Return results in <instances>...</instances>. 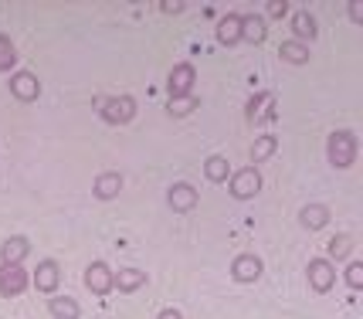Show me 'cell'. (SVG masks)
Returning <instances> with one entry per match:
<instances>
[{
    "instance_id": "cell-24",
    "label": "cell",
    "mask_w": 363,
    "mask_h": 319,
    "mask_svg": "<svg viewBox=\"0 0 363 319\" xmlns=\"http://www.w3.org/2000/svg\"><path fill=\"white\" fill-rule=\"evenodd\" d=\"M350 252H353V238H350V235H336V238L330 241V255L333 258H347Z\"/></svg>"
},
{
    "instance_id": "cell-31",
    "label": "cell",
    "mask_w": 363,
    "mask_h": 319,
    "mask_svg": "<svg viewBox=\"0 0 363 319\" xmlns=\"http://www.w3.org/2000/svg\"><path fill=\"white\" fill-rule=\"evenodd\" d=\"M157 319H180V313H177V309H163Z\"/></svg>"
},
{
    "instance_id": "cell-19",
    "label": "cell",
    "mask_w": 363,
    "mask_h": 319,
    "mask_svg": "<svg viewBox=\"0 0 363 319\" xmlns=\"http://www.w3.org/2000/svg\"><path fill=\"white\" fill-rule=\"evenodd\" d=\"M48 309H51V316L55 319H79V313H82L79 303H75V299H68V296H55Z\"/></svg>"
},
{
    "instance_id": "cell-2",
    "label": "cell",
    "mask_w": 363,
    "mask_h": 319,
    "mask_svg": "<svg viewBox=\"0 0 363 319\" xmlns=\"http://www.w3.org/2000/svg\"><path fill=\"white\" fill-rule=\"evenodd\" d=\"M99 112H102V119H106V123H112V126H123V123H129V119L136 116V99H133V96L102 99V102H99Z\"/></svg>"
},
{
    "instance_id": "cell-21",
    "label": "cell",
    "mask_w": 363,
    "mask_h": 319,
    "mask_svg": "<svg viewBox=\"0 0 363 319\" xmlns=\"http://www.w3.org/2000/svg\"><path fill=\"white\" fill-rule=\"evenodd\" d=\"M204 174H207V180H214V184L228 180V160H224V157H211L204 163Z\"/></svg>"
},
{
    "instance_id": "cell-26",
    "label": "cell",
    "mask_w": 363,
    "mask_h": 319,
    "mask_svg": "<svg viewBox=\"0 0 363 319\" xmlns=\"http://www.w3.org/2000/svg\"><path fill=\"white\" fill-rule=\"evenodd\" d=\"M347 282H350V289H360L363 286V262H350Z\"/></svg>"
},
{
    "instance_id": "cell-22",
    "label": "cell",
    "mask_w": 363,
    "mask_h": 319,
    "mask_svg": "<svg viewBox=\"0 0 363 319\" xmlns=\"http://www.w3.org/2000/svg\"><path fill=\"white\" fill-rule=\"evenodd\" d=\"M275 136H258V140H255V146H252V160L255 163H258V160H269L272 153H275Z\"/></svg>"
},
{
    "instance_id": "cell-29",
    "label": "cell",
    "mask_w": 363,
    "mask_h": 319,
    "mask_svg": "<svg viewBox=\"0 0 363 319\" xmlns=\"http://www.w3.org/2000/svg\"><path fill=\"white\" fill-rule=\"evenodd\" d=\"M350 17H353V21H360V17H363V7H360V4H350Z\"/></svg>"
},
{
    "instance_id": "cell-13",
    "label": "cell",
    "mask_w": 363,
    "mask_h": 319,
    "mask_svg": "<svg viewBox=\"0 0 363 319\" xmlns=\"http://www.w3.org/2000/svg\"><path fill=\"white\" fill-rule=\"evenodd\" d=\"M302 228H309V231H319V228H326L330 224V211L323 208V204H306L299 214Z\"/></svg>"
},
{
    "instance_id": "cell-23",
    "label": "cell",
    "mask_w": 363,
    "mask_h": 319,
    "mask_svg": "<svg viewBox=\"0 0 363 319\" xmlns=\"http://www.w3.org/2000/svg\"><path fill=\"white\" fill-rule=\"evenodd\" d=\"M14 62H17V51H14V45H11V38L0 34V72H11Z\"/></svg>"
},
{
    "instance_id": "cell-9",
    "label": "cell",
    "mask_w": 363,
    "mask_h": 319,
    "mask_svg": "<svg viewBox=\"0 0 363 319\" xmlns=\"http://www.w3.org/2000/svg\"><path fill=\"white\" fill-rule=\"evenodd\" d=\"M11 92H14L21 102H34L38 92H41V82L34 79L31 72H17L14 79H11Z\"/></svg>"
},
{
    "instance_id": "cell-25",
    "label": "cell",
    "mask_w": 363,
    "mask_h": 319,
    "mask_svg": "<svg viewBox=\"0 0 363 319\" xmlns=\"http://www.w3.org/2000/svg\"><path fill=\"white\" fill-rule=\"evenodd\" d=\"M194 106H197V99L194 96L170 99V116H187V112H194Z\"/></svg>"
},
{
    "instance_id": "cell-20",
    "label": "cell",
    "mask_w": 363,
    "mask_h": 319,
    "mask_svg": "<svg viewBox=\"0 0 363 319\" xmlns=\"http://www.w3.org/2000/svg\"><path fill=\"white\" fill-rule=\"evenodd\" d=\"M279 55H282L289 65H306L309 62V48H306L302 41H285L282 48H279Z\"/></svg>"
},
{
    "instance_id": "cell-30",
    "label": "cell",
    "mask_w": 363,
    "mask_h": 319,
    "mask_svg": "<svg viewBox=\"0 0 363 319\" xmlns=\"http://www.w3.org/2000/svg\"><path fill=\"white\" fill-rule=\"evenodd\" d=\"M163 11H167V14H180V11H184V4H163Z\"/></svg>"
},
{
    "instance_id": "cell-15",
    "label": "cell",
    "mask_w": 363,
    "mask_h": 319,
    "mask_svg": "<svg viewBox=\"0 0 363 319\" xmlns=\"http://www.w3.org/2000/svg\"><path fill=\"white\" fill-rule=\"evenodd\" d=\"M28 252H31L28 238H7L4 245H0V258H4V265H17Z\"/></svg>"
},
{
    "instance_id": "cell-12",
    "label": "cell",
    "mask_w": 363,
    "mask_h": 319,
    "mask_svg": "<svg viewBox=\"0 0 363 319\" xmlns=\"http://www.w3.org/2000/svg\"><path fill=\"white\" fill-rule=\"evenodd\" d=\"M140 286H146L143 269H119V275H112V289H119V292H136Z\"/></svg>"
},
{
    "instance_id": "cell-17",
    "label": "cell",
    "mask_w": 363,
    "mask_h": 319,
    "mask_svg": "<svg viewBox=\"0 0 363 319\" xmlns=\"http://www.w3.org/2000/svg\"><path fill=\"white\" fill-rule=\"evenodd\" d=\"M265 34H269V28H265V21L262 17H241V38L245 41H252V45H258V41H265Z\"/></svg>"
},
{
    "instance_id": "cell-28",
    "label": "cell",
    "mask_w": 363,
    "mask_h": 319,
    "mask_svg": "<svg viewBox=\"0 0 363 319\" xmlns=\"http://www.w3.org/2000/svg\"><path fill=\"white\" fill-rule=\"evenodd\" d=\"M262 102H269V96H258V99H252V102H248V119H252V123H255V112H258V106H262Z\"/></svg>"
},
{
    "instance_id": "cell-1",
    "label": "cell",
    "mask_w": 363,
    "mask_h": 319,
    "mask_svg": "<svg viewBox=\"0 0 363 319\" xmlns=\"http://www.w3.org/2000/svg\"><path fill=\"white\" fill-rule=\"evenodd\" d=\"M326 153H330L333 167L347 170L350 163L357 160V136H353L350 129H336V133L330 136V143H326Z\"/></svg>"
},
{
    "instance_id": "cell-5",
    "label": "cell",
    "mask_w": 363,
    "mask_h": 319,
    "mask_svg": "<svg viewBox=\"0 0 363 319\" xmlns=\"http://www.w3.org/2000/svg\"><path fill=\"white\" fill-rule=\"evenodd\" d=\"M333 282H336V269H333L326 258H316V262H309V286L316 289V292H330Z\"/></svg>"
},
{
    "instance_id": "cell-10",
    "label": "cell",
    "mask_w": 363,
    "mask_h": 319,
    "mask_svg": "<svg viewBox=\"0 0 363 319\" xmlns=\"http://www.w3.org/2000/svg\"><path fill=\"white\" fill-rule=\"evenodd\" d=\"M58 279H62V269H58V262H41L38 272H34V286L41 289V292H55L58 289Z\"/></svg>"
},
{
    "instance_id": "cell-16",
    "label": "cell",
    "mask_w": 363,
    "mask_h": 319,
    "mask_svg": "<svg viewBox=\"0 0 363 319\" xmlns=\"http://www.w3.org/2000/svg\"><path fill=\"white\" fill-rule=\"evenodd\" d=\"M218 41H221V45H238V41H241V17L238 14L224 17L221 24H218Z\"/></svg>"
},
{
    "instance_id": "cell-18",
    "label": "cell",
    "mask_w": 363,
    "mask_h": 319,
    "mask_svg": "<svg viewBox=\"0 0 363 319\" xmlns=\"http://www.w3.org/2000/svg\"><path fill=\"white\" fill-rule=\"evenodd\" d=\"M292 31H296V38H299V41H313V38H316V17L313 14H306V11H299V14L292 17Z\"/></svg>"
},
{
    "instance_id": "cell-4",
    "label": "cell",
    "mask_w": 363,
    "mask_h": 319,
    "mask_svg": "<svg viewBox=\"0 0 363 319\" xmlns=\"http://www.w3.org/2000/svg\"><path fill=\"white\" fill-rule=\"evenodd\" d=\"M28 289V272L17 265H4L0 269V296H21Z\"/></svg>"
},
{
    "instance_id": "cell-27",
    "label": "cell",
    "mask_w": 363,
    "mask_h": 319,
    "mask_svg": "<svg viewBox=\"0 0 363 319\" xmlns=\"http://www.w3.org/2000/svg\"><path fill=\"white\" fill-rule=\"evenodd\" d=\"M285 11H289V4H285V0H272V4H269V14L272 17H285Z\"/></svg>"
},
{
    "instance_id": "cell-14",
    "label": "cell",
    "mask_w": 363,
    "mask_h": 319,
    "mask_svg": "<svg viewBox=\"0 0 363 319\" xmlns=\"http://www.w3.org/2000/svg\"><path fill=\"white\" fill-rule=\"evenodd\" d=\"M95 197L99 201H112V197H119V191H123V177L119 174H102L99 180H95Z\"/></svg>"
},
{
    "instance_id": "cell-3",
    "label": "cell",
    "mask_w": 363,
    "mask_h": 319,
    "mask_svg": "<svg viewBox=\"0 0 363 319\" xmlns=\"http://www.w3.org/2000/svg\"><path fill=\"white\" fill-rule=\"evenodd\" d=\"M258 191H262V177H258V170H255V167H248V170H238V174L231 177V194H235L238 201H248V197H255Z\"/></svg>"
},
{
    "instance_id": "cell-8",
    "label": "cell",
    "mask_w": 363,
    "mask_h": 319,
    "mask_svg": "<svg viewBox=\"0 0 363 319\" xmlns=\"http://www.w3.org/2000/svg\"><path fill=\"white\" fill-rule=\"evenodd\" d=\"M167 201H170V208L174 211L187 214V211L197 208V187H190V184H174L170 194H167Z\"/></svg>"
},
{
    "instance_id": "cell-6",
    "label": "cell",
    "mask_w": 363,
    "mask_h": 319,
    "mask_svg": "<svg viewBox=\"0 0 363 319\" xmlns=\"http://www.w3.org/2000/svg\"><path fill=\"white\" fill-rule=\"evenodd\" d=\"M85 286L92 289L95 296H106V292H112V269L106 265V262H95V265H89V272H85Z\"/></svg>"
},
{
    "instance_id": "cell-7",
    "label": "cell",
    "mask_w": 363,
    "mask_h": 319,
    "mask_svg": "<svg viewBox=\"0 0 363 319\" xmlns=\"http://www.w3.org/2000/svg\"><path fill=\"white\" fill-rule=\"evenodd\" d=\"M194 79H197L194 65H177L174 72H170V99L190 96V89H194Z\"/></svg>"
},
{
    "instance_id": "cell-11",
    "label": "cell",
    "mask_w": 363,
    "mask_h": 319,
    "mask_svg": "<svg viewBox=\"0 0 363 319\" xmlns=\"http://www.w3.org/2000/svg\"><path fill=\"white\" fill-rule=\"evenodd\" d=\"M231 275H235L238 282H255V279L262 275V258H255V255H238L235 265H231Z\"/></svg>"
}]
</instances>
